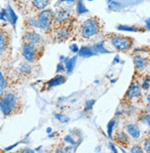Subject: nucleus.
I'll return each mask as SVG.
<instances>
[{
	"mask_svg": "<svg viewBox=\"0 0 150 153\" xmlns=\"http://www.w3.org/2000/svg\"><path fill=\"white\" fill-rule=\"evenodd\" d=\"M148 68H149V71H150V56H149V61H148Z\"/></svg>",
	"mask_w": 150,
	"mask_h": 153,
	"instance_id": "nucleus-21",
	"label": "nucleus"
},
{
	"mask_svg": "<svg viewBox=\"0 0 150 153\" xmlns=\"http://www.w3.org/2000/svg\"><path fill=\"white\" fill-rule=\"evenodd\" d=\"M133 61L134 65V70L135 73H138V75L143 74L146 69L148 68V61L149 57L145 56L141 53H135L133 56Z\"/></svg>",
	"mask_w": 150,
	"mask_h": 153,
	"instance_id": "nucleus-13",
	"label": "nucleus"
},
{
	"mask_svg": "<svg viewBox=\"0 0 150 153\" xmlns=\"http://www.w3.org/2000/svg\"><path fill=\"white\" fill-rule=\"evenodd\" d=\"M0 56L1 63H8L12 56V35L4 25L0 28Z\"/></svg>",
	"mask_w": 150,
	"mask_h": 153,
	"instance_id": "nucleus-9",
	"label": "nucleus"
},
{
	"mask_svg": "<svg viewBox=\"0 0 150 153\" xmlns=\"http://www.w3.org/2000/svg\"><path fill=\"white\" fill-rule=\"evenodd\" d=\"M146 101H147V102L149 103L150 102V91L146 94Z\"/></svg>",
	"mask_w": 150,
	"mask_h": 153,
	"instance_id": "nucleus-19",
	"label": "nucleus"
},
{
	"mask_svg": "<svg viewBox=\"0 0 150 153\" xmlns=\"http://www.w3.org/2000/svg\"><path fill=\"white\" fill-rule=\"evenodd\" d=\"M142 147L144 151L150 152V135H146V137L142 140Z\"/></svg>",
	"mask_w": 150,
	"mask_h": 153,
	"instance_id": "nucleus-17",
	"label": "nucleus"
},
{
	"mask_svg": "<svg viewBox=\"0 0 150 153\" xmlns=\"http://www.w3.org/2000/svg\"><path fill=\"white\" fill-rule=\"evenodd\" d=\"M130 150L132 152H143L144 151V149L140 145H134L133 147L130 148Z\"/></svg>",
	"mask_w": 150,
	"mask_h": 153,
	"instance_id": "nucleus-18",
	"label": "nucleus"
},
{
	"mask_svg": "<svg viewBox=\"0 0 150 153\" xmlns=\"http://www.w3.org/2000/svg\"><path fill=\"white\" fill-rule=\"evenodd\" d=\"M104 26V22L100 17L91 16L84 20L79 21L74 37L82 42H94L105 35Z\"/></svg>",
	"mask_w": 150,
	"mask_h": 153,
	"instance_id": "nucleus-1",
	"label": "nucleus"
},
{
	"mask_svg": "<svg viewBox=\"0 0 150 153\" xmlns=\"http://www.w3.org/2000/svg\"><path fill=\"white\" fill-rule=\"evenodd\" d=\"M146 111L150 113V102L148 103V105H147V107H146Z\"/></svg>",
	"mask_w": 150,
	"mask_h": 153,
	"instance_id": "nucleus-20",
	"label": "nucleus"
},
{
	"mask_svg": "<svg viewBox=\"0 0 150 153\" xmlns=\"http://www.w3.org/2000/svg\"><path fill=\"white\" fill-rule=\"evenodd\" d=\"M45 50L46 45H34V43L21 42V56L25 61L30 63L37 64L44 56Z\"/></svg>",
	"mask_w": 150,
	"mask_h": 153,
	"instance_id": "nucleus-7",
	"label": "nucleus"
},
{
	"mask_svg": "<svg viewBox=\"0 0 150 153\" xmlns=\"http://www.w3.org/2000/svg\"><path fill=\"white\" fill-rule=\"evenodd\" d=\"M53 21L54 10L47 7L36 14L27 16L23 21V25L25 30H39L48 36L53 27Z\"/></svg>",
	"mask_w": 150,
	"mask_h": 153,
	"instance_id": "nucleus-3",
	"label": "nucleus"
},
{
	"mask_svg": "<svg viewBox=\"0 0 150 153\" xmlns=\"http://www.w3.org/2000/svg\"><path fill=\"white\" fill-rule=\"evenodd\" d=\"M143 91L142 83H140V80L138 79H135V76H134L129 88L127 89L122 99L121 100V104L134 105L143 102Z\"/></svg>",
	"mask_w": 150,
	"mask_h": 153,
	"instance_id": "nucleus-6",
	"label": "nucleus"
},
{
	"mask_svg": "<svg viewBox=\"0 0 150 153\" xmlns=\"http://www.w3.org/2000/svg\"><path fill=\"white\" fill-rule=\"evenodd\" d=\"M20 79H23L20 75L17 68L2 67L1 72H0V81H1V91L0 94H2L4 91L9 89H13V87L20 83Z\"/></svg>",
	"mask_w": 150,
	"mask_h": 153,
	"instance_id": "nucleus-8",
	"label": "nucleus"
},
{
	"mask_svg": "<svg viewBox=\"0 0 150 153\" xmlns=\"http://www.w3.org/2000/svg\"><path fill=\"white\" fill-rule=\"evenodd\" d=\"M78 22V19L75 17H72L66 22L53 28L47 37L53 42H66L75 36Z\"/></svg>",
	"mask_w": 150,
	"mask_h": 153,
	"instance_id": "nucleus-4",
	"label": "nucleus"
},
{
	"mask_svg": "<svg viewBox=\"0 0 150 153\" xmlns=\"http://www.w3.org/2000/svg\"><path fill=\"white\" fill-rule=\"evenodd\" d=\"M104 38L110 43V45L117 52L127 53L133 50L134 39L131 36L117 33V32H109L104 35Z\"/></svg>",
	"mask_w": 150,
	"mask_h": 153,
	"instance_id": "nucleus-5",
	"label": "nucleus"
},
{
	"mask_svg": "<svg viewBox=\"0 0 150 153\" xmlns=\"http://www.w3.org/2000/svg\"><path fill=\"white\" fill-rule=\"evenodd\" d=\"M21 42L45 45V39L44 36L34 30H25L22 36H21Z\"/></svg>",
	"mask_w": 150,
	"mask_h": 153,
	"instance_id": "nucleus-12",
	"label": "nucleus"
},
{
	"mask_svg": "<svg viewBox=\"0 0 150 153\" xmlns=\"http://www.w3.org/2000/svg\"><path fill=\"white\" fill-rule=\"evenodd\" d=\"M131 138L132 137L128 135V133L123 128L116 129L113 135V140L115 143L124 148H129V145L131 143Z\"/></svg>",
	"mask_w": 150,
	"mask_h": 153,
	"instance_id": "nucleus-14",
	"label": "nucleus"
},
{
	"mask_svg": "<svg viewBox=\"0 0 150 153\" xmlns=\"http://www.w3.org/2000/svg\"><path fill=\"white\" fill-rule=\"evenodd\" d=\"M0 108L5 118L22 114L24 110V102L17 90H7L0 94Z\"/></svg>",
	"mask_w": 150,
	"mask_h": 153,
	"instance_id": "nucleus-2",
	"label": "nucleus"
},
{
	"mask_svg": "<svg viewBox=\"0 0 150 153\" xmlns=\"http://www.w3.org/2000/svg\"><path fill=\"white\" fill-rule=\"evenodd\" d=\"M20 1H21V0H20ZM28 1H29V0H27V2H28ZM27 2H26V3H27ZM26 3H25V5H26ZM25 5H24V6H25Z\"/></svg>",
	"mask_w": 150,
	"mask_h": 153,
	"instance_id": "nucleus-22",
	"label": "nucleus"
},
{
	"mask_svg": "<svg viewBox=\"0 0 150 153\" xmlns=\"http://www.w3.org/2000/svg\"><path fill=\"white\" fill-rule=\"evenodd\" d=\"M123 129L126 131L133 139L138 140L141 137V132L142 130L137 124L134 123H127L123 126Z\"/></svg>",
	"mask_w": 150,
	"mask_h": 153,
	"instance_id": "nucleus-16",
	"label": "nucleus"
},
{
	"mask_svg": "<svg viewBox=\"0 0 150 153\" xmlns=\"http://www.w3.org/2000/svg\"><path fill=\"white\" fill-rule=\"evenodd\" d=\"M17 69L23 79H31L32 78L35 76V72L38 71L37 64L30 63L25 60H24V62H21L19 65Z\"/></svg>",
	"mask_w": 150,
	"mask_h": 153,
	"instance_id": "nucleus-11",
	"label": "nucleus"
},
{
	"mask_svg": "<svg viewBox=\"0 0 150 153\" xmlns=\"http://www.w3.org/2000/svg\"><path fill=\"white\" fill-rule=\"evenodd\" d=\"M137 125L140 126L141 130L146 131V135H150V113L146 111H141L137 114L136 118Z\"/></svg>",
	"mask_w": 150,
	"mask_h": 153,
	"instance_id": "nucleus-15",
	"label": "nucleus"
},
{
	"mask_svg": "<svg viewBox=\"0 0 150 153\" xmlns=\"http://www.w3.org/2000/svg\"><path fill=\"white\" fill-rule=\"evenodd\" d=\"M53 0H29L24 6L25 13L24 15L30 16L36 14L42 10L46 9Z\"/></svg>",
	"mask_w": 150,
	"mask_h": 153,
	"instance_id": "nucleus-10",
	"label": "nucleus"
}]
</instances>
